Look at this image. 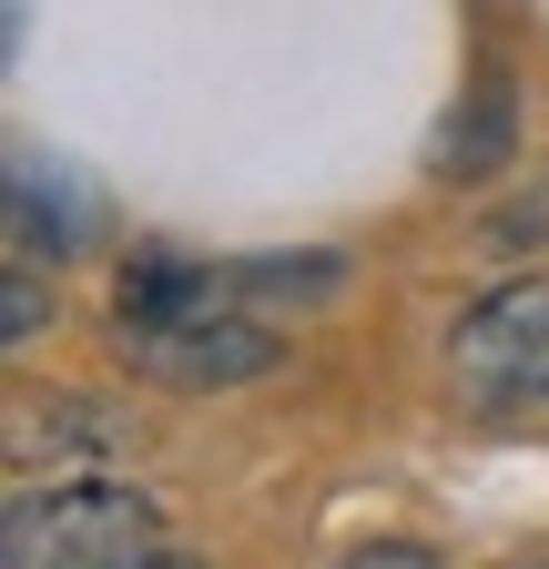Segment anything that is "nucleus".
Masks as SVG:
<instances>
[{
  "label": "nucleus",
  "mask_w": 549,
  "mask_h": 569,
  "mask_svg": "<svg viewBox=\"0 0 549 569\" xmlns=\"http://www.w3.org/2000/svg\"><path fill=\"white\" fill-rule=\"evenodd\" d=\"M112 346L153 387H254L274 367V336L244 316V274H193V264H132Z\"/></svg>",
  "instance_id": "f257e3e1"
},
{
  "label": "nucleus",
  "mask_w": 549,
  "mask_h": 569,
  "mask_svg": "<svg viewBox=\"0 0 549 569\" xmlns=\"http://www.w3.org/2000/svg\"><path fill=\"white\" fill-rule=\"evenodd\" d=\"M448 387L468 407H539L549 397V274H519V284H489L458 336H448Z\"/></svg>",
  "instance_id": "7ed1b4c3"
},
{
  "label": "nucleus",
  "mask_w": 549,
  "mask_h": 569,
  "mask_svg": "<svg viewBox=\"0 0 549 569\" xmlns=\"http://www.w3.org/2000/svg\"><path fill=\"white\" fill-rule=\"evenodd\" d=\"M132 569H193V559H173V549H153V559H132Z\"/></svg>",
  "instance_id": "6e6552de"
},
{
  "label": "nucleus",
  "mask_w": 549,
  "mask_h": 569,
  "mask_svg": "<svg viewBox=\"0 0 549 569\" xmlns=\"http://www.w3.org/2000/svg\"><path fill=\"white\" fill-rule=\"evenodd\" d=\"M336 569H438V549H407V539H377V549H347Z\"/></svg>",
  "instance_id": "423d86ee"
},
{
  "label": "nucleus",
  "mask_w": 549,
  "mask_h": 569,
  "mask_svg": "<svg viewBox=\"0 0 549 569\" xmlns=\"http://www.w3.org/2000/svg\"><path fill=\"white\" fill-rule=\"evenodd\" d=\"M163 549V509L143 488L112 478H72V488H31L11 498V529H0V569H132Z\"/></svg>",
  "instance_id": "f03ea898"
},
{
  "label": "nucleus",
  "mask_w": 549,
  "mask_h": 569,
  "mask_svg": "<svg viewBox=\"0 0 549 569\" xmlns=\"http://www.w3.org/2000/svg\"><path fill=\"white\" fill-rule=\"evenodd\" d=\"M458 122H468V132H448V142H438V173H458V183H468V173H489V163L509 153V82H478V102H468Z\"/></svg>",
  "instance_id": "20e7f679"
},
{
  "label": "nucleus",
  "mask_w": 549,
  "mask_h": 569,
  "mask_svg": "<svg viewBox=\"0 0 549 569\" xmlns=\"http://www.w3.org/2000/svg\"><path fill=\"white\" fill-rule=\"evenodd\" d=\"M509 234H539V244H549V183L529 193V213H519V224H509Z\"/></svg>",
  "instance_id": "0eeeda50"
},
{
  "label": "nucleus",
  "mask_w": 549,
  "mask_h": 569,
  "mask_svg": "<svg viewBox=\"0 0 549 569\" xmlns=\"http://www.w3.org/2000/svg\"><path fill=\"white\" fill-rule=\"evenodd\" d=\"M0 336H11V346H21V336H41V274H31V264H11V296H0Z\"/></svg>",
  "instance_id": "39448f33"
}]
</instances>
